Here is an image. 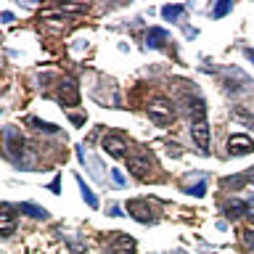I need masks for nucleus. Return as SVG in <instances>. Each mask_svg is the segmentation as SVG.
Instances as JSON below:
<instances>
[{
    "label": "nucleus",
    "instance_id": "1",
    "mask_svg": "<svg viewBox=\"0 0 254 254\" xmlns=\"http://www.w3.org/2000/svg\"><path fill=\"white\" fill-rule=\"evenodd\" d=\"M194 111V122H191V135L199 146V151L206 153L209 151V122H206V109H204V101H196L191 106Z\"/></svg>",
    "mask_w": 254,
    "mask_h": 254
},
{
    "label": "nucleus",
    "instance_id": "2",
    "mask_svg": "<svg viewBox=\"0 0 254 254\" xmlns=\"http://www.w3.org/2000/svg\"><path fill=\"white\" fill-rule=\"evenodd\" d=\"M146 111H149V119L159 127H167L175 122V106L169 103L167 98H153V101L146 106Z\"/></svg>",
    "mask_w": 254,
    "mask_h": 254
},
{
    "label": "nucleus",
    "instance_id": "3",
    "mask_svg": "<svg viewBox=\"0 0 254 254\" xmlns=\"http://www.w3.org/2000/svg\"><path fill=\"white\" fill-rule=\"evenodd\" d=\"M127 169L141 180H149L151 178V169H153V161L149 156V151H141L135 149L133 153H127Z\"/></svg>",
    "mask_w": 254,
    "mask_h": 254
},
{
    "label": "nucleus",
    "instance_id": "4",
    "mask_svg": "<svg viewBox=\"0 0 254 254\" xmlns=\"http://www.w3.org/2000/svg\"><path fill=\"white\" fill-rule=\"evenodd\" d=\"M58 101L64 106H77L80 103V88H77V82L72 77H64V80L58 82Z\"/></svg>",
    "mask_w": 254,
    "mask_h": 254
},
{
    "label": "nucleus",
    "instance_id": "5",
    "mask_svg": "<svg viewBox=\"0 0 254 254\" xmlns=\"http://www.w3.org/2000/svg\"><path fill=\"white\" fill-rule=\"evenodd\" d=\"M103 151L109 153V156H114V159H125V156H127V143H125V138H122V135H114V133L103 135Z\"/></svg>",
    "mask_w": 254,
    "mask_h": 254
},
{
    "label": "nucleus",
    "instance_id": "6",
    "mask_svg": "<svg viewBox=\"0 0 254 254\" xmlns=\"http://www.w3.org/2000/svg\"><path fill=\"white\" fill-rule=\"evenodd\" d=\"M228 151L236 153V156L252 153L254 151V141H252L249 135H244V133H236V135H230V141H228Z\"/></svg>",
    "mask_w": 254,
    "mask_h": 254
},
{
    "label": "nucleus",
    "instance_id": "7",
    "mask_svg": "<svg viewBox=\"0 0 254 254\" xmlns=\"http://www.w3.org/2000/svg\"><path fill=\"white\" fill-rule=\"evenodd\" d=\"M127 212L133 214L138 222H151L153 214H151V206L146 202H127Z\"/></svg>",
    "mask_w": 254,
    "mask_h": 254
},
{
    "label": "nucleus",
    "instance_id": "8",
    "mask_svg": "<svg viewBox=\"0 0 254 254\" xmlns=\"http://www.w3.org/2000/svg\"><path fill=\"white\" fill-rule=\"evenodd\" d=\"M109 254H135V241L130 236H117L109 246Z\"/></svg>",
    "mask_w": 254,
    "mask_h": 254
},
{
    "label": "nucleus",
    "instance_id": "9",
    "mask_svg": "<svg viewBox=\"0 0 254 254\" xmlns=\"http://www.w3.org/2000/svg\"><path fill=\"white\" fill-rule=\"evenodd\" d=\"M0 220H3V233L5 238H8L13 233V228H16V214H13V206L11 204H3V212H0Z\"/></svg>",
    "mask_w": 254,
    "mask_h": 254
},
{
    "label": "nucleus",
    "instance_id": "10",
    "mask_svg": "<svg viewBox=\"0 0 254 254\" xmlns=\"http://www.w3.org/2000/svg\"><path fill=\"white\" fill-rule=\"evenodd\" d=\"M164 40H167V32H164V29H159V27L149 29V35H146V45H149V48H159Z\"/></svg>",
    "mask_w": 254,
    "mask_h": 254
},
{
    "label": "nucleus",
    "instance_id": "11",
    "mask_svg": "<svg viewBox=\"0 0 254 254\" xmlns=\"http://www.w3.org/2000/svg\"><path fill=\"white\" fill-rule=\"evenodd\" d=\"M19 212H27L29 217H37V220H45V217H48V212H45L43 206L29 204V202H21V204H19Z\"/></svg>",
    "mask_w": 254,
    "mask_h": 254
},
{
    "label": "nucleus",
    "instance_id": "12",
    "mask_svg": "<svg viewBox=\"0 0 254 254\" xmlns=\"http://www.w3.org/2000/svg\"><path fill=\"white\" fill-rule=\"evenodd\" d=\"M77 183H80V188H82V199L88 202V206H93V209H96V206H98V199H96L93 191H90V186H85V180H82V178H77Z\"/></svg>",
    "mask_w": 254,
    "mask_h": 254
},
{
    "label": "nucleus",
    "instance_id": "13",
    "mask_svg": "<svg viewBox=\"0 0 254 254\" xmlns=\"http://www.w3.org/2000/svg\"><path fill=\"white\" fill-rule=\"evenodd\" d=\"M244 212H246V204H244V202H233V204H228V209H225V214H228L230 220L241 217Z\"/></svg>",
    "mask_w": 254,
    "mask_h": 254
},
{
    "label": "nucleus",
    "instance_id": "14",
    "mask_svg": "<svg viewBox=\"0 0 254 254\" xmlns=\"http://www.w3.org/2000/svg\"><path fill=\"white\" fill-rule=\"evenodd\" d=\"M58 11L61 13H85V11H88V5H85V3H64V5H58Z\"/></svg>",
    "mask_w": 254,
    "mask_h": 254
},
{
    "label": "nucleus",
    "instance_id": "15",
    "mask_svg": "<svg viewBox=\"0 0 254 254\" xmlns=\"http://www.w3.org/2000/svg\"><path fill=\"white\" fill-rule=\"evenodd\" d=\"M183 11H186V5H164V8H161L164 19H178Z\"/></svg>",
    "mask_w": 254,
    "mask_h": 254
},
{
    "label": "nucleus",
    "instance_id": "16",
    "mask_svg": "<svg viewBox=\"0 0 254 254\" xmlns=\"http://www.w3.org/2000/svg\"><path fill=\"white\" fill-rule=\"evenodd\" d=\"M230 8H233V3H228V0H222V3H217V5H214V16H225V13L230 11Z\"/></svg>",
    "mask_w": 254,
    "mask_h": 254
},
{
    "label": "nucleus",
    "instance_id": "17",
    "mask_svg": "<svg viewBox=\"0 0 254 254\" xmlns=\"http://www.w3.org/2000/svg\"><path fill=\"white\" fill-rule=\"evenodd\" d=\"M188 194H194L196 199H202V196L206 194V186H204V183H196V186H194V188H191V191H188Z\"/></svg>",
    "mask_w": 254,
    "mask_h": 254
},
{
    "label": "nucleus",
    "instance_id": "18",
    "mask_svg": "<svg viewBox=\"0 0 254 254\" xmlns=\"http://www.w3.org/2000/svg\"><path fill=\"white\" fill-rule=\"evenodd\" d=\"M111 178H114V183H117V186H125V178H122L119 169H111Z\"/></svg>",
    "mask_w": 254,
    "mask_h": 254
},
{
    "label": "nucleus",
    "instance_id": "19",
    "mask_svg": "<svg viewBox=\"0 0 254 254\" xmlns=\"http://www.w3.org/2000/svg\"><path fill=\"white\" fill-rule=\"evenodd\" d=\"M244 241L249 244V246H254V236H252V233H246V236H244Z\"/></svg>",
    "mask_w": 254,
    "mask_h": 254
},
{
    "label": "nucleus",
    "instance_id": "20",
    "mask_svg": "<svg viewBox=\"0 0 254 254\" xmlns=\"http://www.w3.org/2000/svg\"><path fill=\"white\" fill-rule=\"evenodd\" d=\"M246 222H249V228L254 230V214H249V220H246Z\"/></svg>",
    "mask_w": 254,
    "mask_h": 254
},
{
    "label": "nucleus",
    "instance_id": "21",
    "mask_svg": "<svg viewBox=\"0 0 254 254\" xmlns=\"http://www.w3.org/2000/svg\"><path fill=\"white\" fill-rule=\"evenodd\" d=\"M246 56H249V58H252V61H254V53H252V51H246Z\"/></svg>",
    "mask_w": 254,
    "mask_h": 254
}]
</instances>
